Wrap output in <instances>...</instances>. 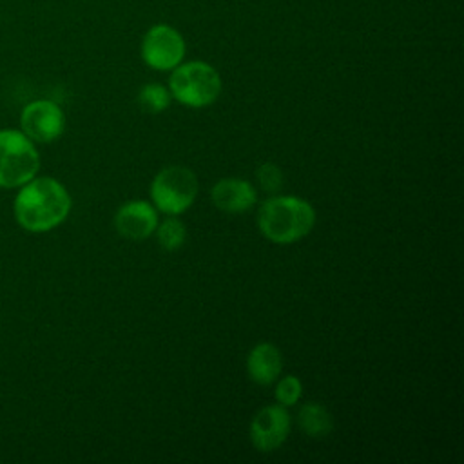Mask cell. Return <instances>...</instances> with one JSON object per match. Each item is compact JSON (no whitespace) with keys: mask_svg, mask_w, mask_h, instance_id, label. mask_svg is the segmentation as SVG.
Returning <instances> with one entry per match:
<instances>
[{"mask_svg":"<svg viewBox=\"0 0 464 464\" xmlns=\"http://www.w3.org/2000/svg\"><path fill=\"white\" fill-rule=\"evenodd\" d=\"M71 205V194L58 179L33 178L14 198V216L25 230L47 232L65 221Z\"/></svg>","mask_w":464,"mask_h":464,"instance_id":"obj_1","label":"cell"},{"mask_svg":"<svg viewBox=\"0 0 464 464\" xmlns=\"http://www.w3.org/2000/svg\"><path fill=\"white\" fill-rule=\"evenodd\" d=\"M315 208L299 196L274 194L257 208L259 232L276 245H290L306 237L315 225Z\"/></svg>","mask_w":464,"mask_h":464,"instance_id":"obj_2","label":"cell"},{"mask_svg":"<svg viewBox=\"0 0 464 464\" xmlns=\"http://www.w3.org/2000/svg\"><path fill=\"white\" fill-rule=\"evenodd\" d=\"M221 76L207 62L192 60L181 62L172 69L169 78L170 96L190 109H203L212 105L221 94Z\"/></svg>","mask_w":464,"mask_h":464,"instance_id":"obj_3","label":"cell"},{"mask_svg":"<svg viewBox=\"0 0 464 464\" xmlns=\"http://www.w3.org/2000/svg\"><path fill=\"white\" fill-rule=\"evenodd\" d=\"M198 176L185 165L161 169L150 181V199L158 212L179 216L187 212L198 196Z\"/></svg>","mask_w":464,"mask_h":464,"instance_id":"obj_4","label":"cell"},{"mask_svg":"<svg viewBox=\"0 0 464 464\" xmlns=\"http://www.w3.org/2000/svg\"><path fill=\"white\" fill-rule=\"evenodd\" d=\"M40 156L22 130H0V187H22L36 176Z\"/></svg>","mask_w":464,"mask_h":464,"instance_id":"obj_5","label":"cell"},{"mask_svg":"<svg viewBox=\"0 0 464 464\" xmlns=\"http://www.w3.org/2000/svg\"><path fill=\"white\" fill-rule=\"evenodd\" d=\"M140 53L150 69L172 71L185 58V40L178 29L156 24L143 34Z\"/></svg>","mask_w":464,"mask_h":464,"instance_id":"obj_6","label":"cell"},{"mask_svg":"<svg viewBox=\"0 0 464 464\" xmlns=\"http://www.w3.org/2000/svg\"><path fill=\"white\" fill-rule=\"evenodd\" d=\"M290 428H292V417L288 413V408L281 404H268L252 417V422H250L252 446L261 453L274 451L288 439Z\"/></svg>","mask_w":464,"mask_h":464,"instance_id":"obj_7","label":"cell"},{"mask_svg":"<svg viewBox=\"0 0 464 464\" xmlns=\"http://www.w3.org/2000/svg\"><path fill=\"white\" fill-rule=\"evenodd\" d=\"M22 132L38 143H49L62 136L65 129L63 111L51 100H36L24 107L20 116Z\"/></svg>","mask_w":464,"mask_h":464,"instance_id":"obj_8","label":"cell"},{"mask_svg":"<svg viewBox=\"0 0 464 464\" xmlns=\"http://www.w3.org/2000/svg\"><path fill=\"white\" fill-rule=\"evenodd\" d=\"M160 223L158 208L145 199H130L120 205L114 214L116 232L132 241L147 239L154 234Z\"/></svg>","mask_w":464,"mask_h":464,"instance_id":"obj_9","label":"cell"},{"mask_svg":"<svg viewBox=\"0 0 464 464\" xmlns=\"http://www.w3.org/2000/svg\"><path fill=\"white\" fill-rule=\"evenodd\" d=\"M216 208L227 214H243L257 203V187L241 178H223L210 188Z\"/></svg>","mask_w":464,"mask_h":464,"instance_id":"obj_10","label":"cell"},{"mask_svg":"<svg viewBox=\"0 0 464 464\" xmlns=\"http://www.w3.org/2000/svg\"><path fill=\"white\" fill-rule=\"evenodd\" d=\"M281 370L283 357L279 348L272 343H257L246 355V373L259 386L274 384Z\"/></svg>","mask_w":464,"mask_h":464,"instance_id":"obj_11","label":"cell"},{"mask_svg":"<svg viewBox=\"0 0 464 464\" xmlns=\"http://www.w3.org/2000/svg\"><path fill=\"white\" fill-rule=\"evenodd\" d=\"M297 426L304 435L321 439L334 430V417L323 404L304 402L297 411Z\"/></svg>","mask_w":464,"mask_h":464,"instance_id":"obj_12","label":"cell"},{"mask_svg":"<svg viewBox=\"0 0 464 464\" xmlns=\"http://www.w3.org/2000/svg\"><path fill=\"white\" fill-rule=\"evenodd\" d=\"M154 234L158 245L167 252L179 250L187 241V227L181 219H178V216H167L163 221H160Z\"/></svg>","mask_w":464,"mask_h":464,"instance_id":"obj_13","label":"cell"},{"mask_svg":"<svg viewBox=\"0 0 464 464\" xmlns=\"http://www.w3.org/2000/svg\"><path fill=\"white\" fill-rule=\"evenodd\" d=\"M136 102L143 112L160 114L170 105L172 96H170V91L161 83H145L138 91Z\"/></svg>","mask_w":464,"mask_h":464,"instance_id":"obj_14","label":"cell"},{"mask_svg":"<svg viewBox=\"0 0 464 464\" xmlns=\"http://www.w3.org/2000/svg\"><path fill=\"white\" fill-rule=\"evenodd\" d=\"M276 401L277 404L290 408L295 406L303 395V382L295 375H285L276 381Z\"/></svg>","mask_w":464,"mask_h":464,"instance_id":"obj_15","label":"cell"},{"mask_svg":"<svg viewBox=\"0 0 464 464\" xmlns=\"http://www.w3.org/2000/svg\"><path fill=\"white\" fill-rule=\"evenodd\" d=\"M283 181H285V176L281 167L272 161H265L256 169V183L263 192L276 194L277 190H281Z\"/></svg>","mask_w":464,"mask_h":464,"instance_id":"obj_16","label":"cell"}]
</instances>
